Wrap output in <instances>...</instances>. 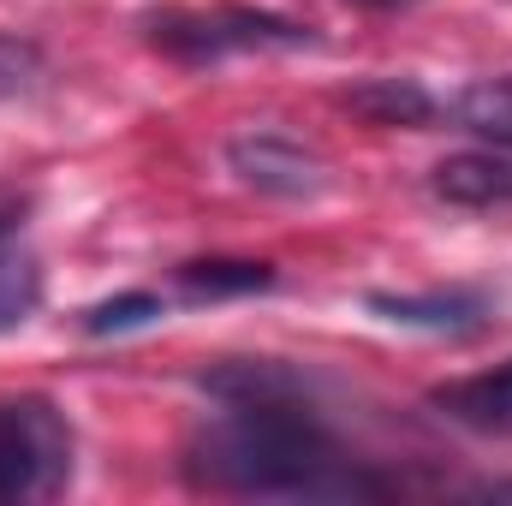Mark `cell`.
<instances>
[{
  "label": "cell",
  "instance_id": "6da1fadb",
  "mask_svg": "<svg viewBox=\"0 0 512 506\" xmlns=\"http://www.w3.org/2000/svg\"><path fill=\"white\" fill-rule=\"evenodd\" d=\"M185 483L245 501H382L393 483L346 459L304 393L233 399L185 447Z\"/></svg>",
  "mask_w": 512,
  "mask_h": 506
},
{
  "label": "cell",
  "instance_id": "7a4b0ae2",
  "mask_svg": "<svg viewBox=\"0 0 512 506\" xmlns=\"http://www.w3.org/2000/svg\"><path fill=\"white\" fill-rule=\"evenodd\" d=\"M149 42L185 66H209L227 54H292V48H316V30L304 18L286 12H262V6H161L143 18Z\"/></svg>",
  "mask_w": 512,
  "mask_h": 506
},
{
  "label": "cell",
  "instance_id": "3957f363",
  "mask_svg": "<svg viewBox=\"0 0 512 506\" xmlns=\"http://www.w3.org/2000/svg\"><path fill=\"white\" fill-rule=\"evenodd\" d=\"M66 477H72V429L60 405L36 393L0 399V501L60 495Z\"/></svg>",
  "mask_w": 512,
  "mask_h": 506
},
{
  "label": "cell",
  "instance_id": "277c9868",
  "mask_svg": "<svg viewBox=\"0 0 512 506\" xmlns=\"http://www.w3.org/2000/svg\"><path fill=\"white\" fill-rule=\"evenodd\" d=\"M227 167L262 191V197H286V203H304V197H322L328 191V161L310 155L304 143L280 137V131H245L227 143Z\"/></svg>",
  "mask_w": 512,
  "mask_h": 506
},
{
  "label": "cell",
  "instance_id": "5b68a950",
  "mask_svg": "<svg viewBox=\"0 0 512 506\" xmlns=\"http://www.w3.org/2000/svg\"><path fill=\"white\" fill-rule=\"evenodd\" d=\"M364 304L393 328H429V334H465V328H477L489 316V298L465 292V286H447V292H370Z\"/></svg>",
  "mask_w": 512,
  "mask_h": 506
},
{
  "label": "cell",
  "instance_id": "8992f818",
  "mask_svg": "<svg viewBox=\"0 0 512 506\" xmlns=\"http://www.w3.org/2000/svg\"><path fill=\"white\" fill-rule=\"evenodd\" d=\"M435 197L453 209H507L512 203V149H471L435 167Z\"/></svg>",
  "mask_w": 512,
  "mask_h": 506
},
{
  "label": "cell",
  "instance_id": "52a82bcc",
  "mask_svg": "<svg viewBox=\"0 0 512 506\" xmlns=\"http://www.w3.org/2000/svg\"><path fill=\"white\" fill-rule=\"evenodd\" d=\"M429 405L465 429H483V435H507L512 429V364L489 370V376H465V381H447L429 393Z\"/></svg>",
  "mask_w": 512,
  "mask_h": 506
},
{
  "label": "cell",
  "instance_id": "ba28073f",
  "mask_svg": "<svg viewBox=\"0 0 512 506\" xmlns=\"http://www.w3.org/2000/svg\"><path fill=\"white\" fill-rule=\"evenodd\" d=\"M173 286H179L191 304H215V298L268 292V286H274V268H268V262H251V256H197V262H179V268H173Z\"/></svg>",
  "mask_w": 512,
  "mask_h": 506
},
{
  "label": "cell",
  "instance_id": "9c48e42d",
  "mask_svg": "<svg viewBox=\"0 0 512 506\" xmlns=\"http://www.w3.org/2000/svg\"><path fill=\"white\" fill-rule=\"evenodd\" d=\"M346 108L370 126H411L423 131L435 120V96L417 84V78H364L346 90Z\"/></svg>",
  "mask_w": 512,
  "mask_h": 506
},
{
  "label": "cell",
  "instance_id": "30bf717a",
  "mask_svg": "<svg viewBox=\"0 0 512 506\" xmlns=\"http://www.w3.org/2000/svg\"><path fill=\"white\" fill-rule=\"evenodd\" d=\"M453 120L495 149H512V78H477L453 96Z\"/></svg>",
  "mask_w": 512,
  "mask_h": 506
},
{
  "label": "cell",
  "instance_id": "8fae6325",
  "mask_svg": "<svg viewBox=\"0 0 512 506\" xmlns=\"http://www.w3.org/2000/svg\"><path fill=\"white\" fill-rule=\"evenodd\" d=\"M36 304H42V268L24 251H0V334L24 328Z\"/></svg>",
  "mask_w": 512,
  "mask_h": 506
},
{
  "label": "cell",
  "instance_id": "7c38bea8",
  "mask_svg": "<svg viewBox=\"0 0 512 506\" xmlns=\"http://www.w3.org/2000/svg\"><path fill=\"white\" fill-rule=\"evenodd\" d=\"M167 316V304L155 298V292H120V298H102V304H90L84 310V334H131V328H149V322H161Z\"/></svg>",
  "mask_w": 512,
  "mask_h": 506
},
{
  "label": "cell",
  "instance_id": "4fadbf2b",
  "mask_svg": "<svg viewBox=\"0 0 512 506\" xmlns=\"http://www.w3.org/2000/svg\"><path fill=\"white\" fill-rule=\"evenodd\" d=\"M42 72H48L42 48H36L30 36H12V30H0V102H6V96H24V90H36V84H42Z\"/></svg>",
  "mask_w": 512,
  "mask_h": 506
},
{
  "label": "cell",
  "instance_id": "5bb4252c",
  "mask_svg": "<svg viewBox=\"0 0 512 506\" xmlns=\"http://www.w3.org/2000/svg\"><path fill=\"white\" fill-rule=\"evenodd\" d=\"M358 6H411V0H358Z\"/></svg>",
  "mask_w": 512,
  "mask_h": 506
}]
</instances>
